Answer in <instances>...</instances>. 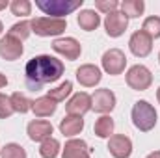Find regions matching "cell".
I'll return each instance as SVG.
<instances>
[{
    "label": "cell",
    "instance_id": "6da1fadb",
    "mask_svg": "<svg viewBox=\"0 0 160 158\" xmlns=\"http://www.w3.org/2000/svg\"><path fill=\"white\" fill-rule=\"evenodd\" d=\"M63 62L48 56V54H39L34 56L26 67H24V77H26V86L32 91H39L43 84H52L62 78L63 75Z\"/></svg>",
    "mask_w": 160,
    "mask_h": 158
},
{
    "label": "cell",
    "instance_id": "7a4b0ae2",
    "mask_svg": "<svg viewBox=\"0 0 160 158\" xmlns=\"http://www.w3.org/2000/svg\"><path fill=\"white\" fill-rule=\"evenodd\" d=\"M130 117H132V123H134V126L138 130L149 132L157 125V110H155V106L149 101H138L132 106Z\"/></svg>",
    "mask_w": 160,
    "mask_h": 158
},
{
    "label": "cell",
    "instance_id": "3957f363",
    "mask_svg": "<svg viewBox=\"0 0 160 158\" xmlns=\"http://www.w3.org/2000/svg\"><path fill=\"white\" fill-rule=\"evenodd\" d=\"M84 0H36V6L48 17L63 19L65 15L82 7Z\"/></svg>",
    "mask_w": 160,
    "mask_h": 158
},
{
    "label": "cell",
    "instance_id": "277c9868",
    "mask_svg": "<svg viewBox=\"0 0 160 158\" xmlns=\"http://www.w3.org/2000/svg\"><path fill=\"white\" fill-rule=\"evenodd\" d=\"M32 32L39 37H54L65 32L67 21L65 19H54V17H36L30 21Z\"/></svg>",
    "mask_w": 160,
    "mask_h": 158
},
{
    "label": "cell",
    "instance_id": "5b68a950",
    "mask_svg": "<svg viewBox=\"0 0 160 158\" xmlns=\"http://www.w3.org/2000/svg\"><path fill=\"white\" fill-rule=\"evenodd\" d=\"M125 80H127V86L130 89H134V91H145L153 84V75H151V71L145 65H140L138 63V65H132L127 71Z\"/></svg>",
    "mask_w": 160,
    "mask_h": 158
},
{
    "label": "cell",
    "instance_id": "8992f818",
    "mask_svg": "<svg viewBox=\"0 0 160 158\" xmlns=\"http://www.w3.org/2000/svg\"><path fill=\"white\" fill-rule=\"evenodd\" d=\"M101 63H102V69L108 75L118 77V75H121L125 71V67H127V56H125V52L119 50V48H110V50H106L102 54Z\"/></svg>",
    "mask_w": 160,
    "mask_h": 158
},
{
    "label": "cell",
    "instance_id": "52a82bcc",
    "mask_svg": "<svg viewBox=\"0 0 160 158\" xmlns=\"http://www.w3.org/2000/svg\"><path fill=\"white\" fill-rule=\"evenodd\" d=\"M116 108V95L112 89L108 87H101L95 89V93L91 95V110H95L97 114H108Z\"/></svg>",
    "mask_w": 160,
    "mask_h": 158
},
{
    "label": "cell",
    "instance_id": "ba28073f",
    "mask_svg": "<svg viewBox=\"0 0 160 158\" xmlns=\"http://www.w3.org/2000/svg\"><path fill=\"white\" fill-rule=\"evenodd\" d=\"M52 50L58 52L60 56H63L69 62L78 60L80 54H82V47L75 37H58V39H54L52 41Z\"/></svg>",
    "mask_w": 160,
    "mask_h": 158
},
{
    "label": "cell",
    "instance_id": "9c48e42d",
    "mask_svg": "<svg viewBox=\"0 0 160 158\" xmlns=\"http://www.w3.org/2000/svg\"><path fill=\"white\" fill-rule=\"evenodd\" d=\"M128 48H130V52H132L136 58H145V56H149L151 50H153V39H151L145 32L138 30V32H134V34L130 36V39H128Z\"/></svg>",
    "mask_w": 160,
    "mask_h": 158
},
{
    "label": "cell",
    "instance_id": "30bf717a",
    "mask_svg": "<svg viewBox=\"0 0 160 158\" xmlns=\"http://www.w3.org/2000/svg\"><path fill=\"white\" fill-rule=\"evenodd\" d=\"M108 151L114 158H128L132 155V140L125 134H114L108 138Z\"/></svg>",
    "mask_w": 160,
    "mask_h": 158
},
{
    "label": "cell",
    "instance_id": "8fae6325",
    "mask_svg": "<svg viewBox=\"0 0 160 158\" xmlns=\"http://www.w3.org/2000/svg\"><path fill=\"white\" fill-rule=\"evenodd\" d=\"M24 52V47H22V41L15 39L13 36H4L0 39V56L6 60V62H15L22 56Z\"/></svg>",
    "mask_w": 160,
    "mask_h": 158
},
{
    "label": "cell",
    "instance_id": "7c38bea8",
    "mask_svg": "<svg viewBox=\"0 0 160 158\" xmlns=\"http://www.w3.org/2000/svg\"><path fill=\"white\" fill-rule=\"evenodd\" d=\"M65 110H67V116H78V117H82L84 114H88L91 110V95H88L84 91L75 93L67 101Z\"/></svg>",
    "mask_w": 160,
    "mask_h": 158
},
{
    "label": "cell",
    "instance_id": "4fadbf2b",
    "mask_svg": "<svg viewBox=\"0 0 160 158\" xmlns=\"http://www.w3.org/2000/svg\"><path fill=\"white\" fill-rule=\"evenodd\" d=\"M52 132H54V126L50 125V121H45V119H34L26 126V134L32 141H45L52 138Z\"/></svg>",
    "mask_w": 160,
    "mask_h": 158
},
{
    "label": "cell",
    "instance_id": "5bb4252c",
    "mask_svg": "<svg viewBox=\"0 0 160 158\" xmlns=\"http://www.w3.org/2000/svg\"><path fill=\"white\" fill-rule=\"evenodd\" d=\"M128 26V19L121 13V11H114V13H108L104 17V30L110 37H119L125 34Z\"/></svg>",
    "mask_w": 160,
    "mask_h": 158
},
{
    "label": "cell",
    "instance_id": "9a60e30c",
    "mask_svg": "<svg viewBox=\"0 0 160 158\" xmlns=\"http://www.w3.org/2000/svg\"><path fill=\"white\" fill-rule=\"evenodd\" d=\"M75 75H77V80H78L84 87H95V86L101 82V78H102L101 69H99L97 65H93V63H84V65H80Z\"/></svg>",
    "mask_w": 160,
    "mask_h": 158
},
{
    "label": "cell",
    "instance_id": "2e32d148",
    "mask_svg": "<svg viewBox=\"0 0 160 158\" xmlns=\"http://www.w3.org/2000/svg\"><path fill=\"white\" fill-rule=\"evenodd\" d=\"M62 158H91V155L84 140H69L62 151Z\"/></svg>",
    "mask_w": 160,
    "mask_h": 158
},
{
    "label": "cell",
    "instance_id": "e0dca14e",
    "mask_svg": "<svg viewBox=\"0 0 160 158\" xmlns=\"http://www.w3.org/2000/svg\"><path fill=\"white\" fill-rule=\"evenodd\" d=\"M56 108H58V102H56L54 99H50L48 95L32 101V112H34L38 117H50V116H54Z\"/></svg>",
    "mask_w": 160,
    "mask_h": 158
},
{
    "label": "cell",
    "instance_id": "ac0fdd59",
    "mask_svg": "<svg viewBox=\"0 0 160 158\" xmlns=\"http://www.w3.org/2000/svg\"><path fill=\"white\" fill-rule=\"evenodd\" d=\"M84 130V119L78 116H65L60 121V132L67 138H73Z\"/></svg>",
    "mask_w": 160,
    "mask_h": 158
},
{
    "label": "cell",
    "instance_id": "d6986e66",
    "mask_svg": "<svg viewBox=\"0 0 160 158\" xmlns=\"http://www.w3.org/2000/svg\"><path fill=\"white\" fill-rule=\"evenodd\" d=\"M77 22H78V26L82 30L93 32V30H97L99 24H101V15H99L95 9H82L78 13V17H77Z\"/></svg>",
    "mask_w": 160,
    "mask_h": 158
},
{
    "label": "cell",
    "instance_id": "ffe728a7",
    "mask_svg": "<svg viewBox=\"0 0 160 158\" xmlns=\"http://www.w3.org/2000/svg\"><path fill=\"white\" fill-rule=\"evenodd\" d=\"M119 7H121V13L127 19H138L145 9V2L143 0H123L119 4Z\"/></svg>",
    "mask_w": 160,
    "mask_h": 158
},
{
    "label": "cell",
    "instance_id": "44dd1931",
    "mask_svg": "<svg viewBox=\"0 0 160 158\" xmlns=\"http://www.w3.org/2000/svg\"><path fill=\"white\" fill-rule=\"evenodd\" d=\"M114 128H116V123H114V119L110 116L99 117L95 121V126H93L95 136H99V138H112L114 136Z\"/></svg>",
    "mask_w": 160,
    "mask_h": 158
},
{
    "label": "cell",
    "instance_id": "7402d4cb",
    "mask_svg": "<svg viewBox=\"0 0 160 158\" xmlns=\"http://www.w3.org/2000/svg\"><path fill=\"white\" fill-rule=\"evenodd\" d=\"M71 91H73V82L71 80H65V82H62L58 87H54V89H48V97L50 99H54L56 102H62V101H65L69 95H71Z\"/></svg>",
    "mask_w": 160,
    "mask_h": 158
},
{
    "label": "cell",
    "instance_id": "603a6c76",
    "mask_svg": "<svg viewBox=\"0 0 160 158\" xmlns=\"http://www.w3.org/2000/svg\"><path fill=\"white\" fill-rule=\"evenodd\" d=\"M9 99H11V104H13V110H15V112H19V114H26V112L32 110V101H30L24 93L17 91V93H13Z\"/></svg>",
    "mask_w": 160,
    "mask_h": 158
},
{
    "label": "cell",
    "instance_id": "cb8c5ba5",
    "mask_svg": "<svg viewBox=\"0 0 160 158\" xmlns=\"http://www.w3.org/2000/svg\"><path fill=\"white\" fill-rule=\"evenodd\" d=\"M39 155L41 158H56L60 155V141L56 138H48V140L41 141Z\"/></svg>",
    "mask_w": 160,
    "mask_h": 158
},
{
    "label": "cell",
    "instance_id": "d4e9b609",
    "mask_svg": "<svg viewBox=\"0 0 160 158\" xmlns=\"http://www.w3.org/2000/svg\"><path fill=\"white\" fill-rule=\"evenodd\" d=\"M142 32H145L151 39H158L160 37V17L157 15H151L143 21L142 24Z\"/></svg>",
    "mask_w": 160,
    "mask_h": 158
},
{
    "label": "cell",
    "instance_id": "484cf974",
    "mask_svg": "<svg viewBox=\"0 0 160 158\" xmlns=\"http://www.w3.org/2000/svg\"><path fill=\"white\" fill-rule=\"evenodd\" d=\"M8 34H9V36H13L15 39H19V41L28 39V36L32 34L30 21H21V22H15V24L9 28V32H8Z\"/></svg>",
    "mask_w": 160,
    "mask_h": 158
},
{
    "label": "cell",
    "instance_id": "4316f807",
    "mask_svg": "<svg viewBox=\"0 0 160 158\" xmlns=\"http://www.w3.org/2000/svg\"><path fill=\"white\" fill-rule=\"evenodd\" d=\"M0 158H26V151L19 143H6L0 149Z\"/></svg>",
    "mask_w": 160,
    "mask_h": 158
},
{
    "label": "cell",
    "instance_id": "83f0119b",
    "mask_svg": "<svg viewBox=\"0 0 160 158\" xmlns=\"http://www.w3.org/2000/svg\"><path fill=\"white\" fill-rule=\"evenodd\" d=\"M9 9L17 17H26L32 13V2L30 0H13L9 4Z\"/></svg>",
    "mask_w": 160,
    "mask_h": 158
},
{
    "label": "cell",
    "instance_id": "f1b7e54d",
    "mask_svg": "<svg viewBox=\"0 0 160 158\" xmlns=\"http://www.w3.org/2000/svg\"><path fill=\"white\" fill-rule=\"evenodd\" d=\"M119 7V2L118 0H95V11H101V13H114L118 11Z\"/></svg>",
    "mask_w": 160,
    "mask_h": 158
},
{
    "label": "cell",
    "instance_id": "f546056e",
    "mask_svg": "<svg viewBox=\"0 0 160 158\" xmlns=\"http://www.w3.org/2000/svg\"><path fill=\"white\" fill-rule=\"evenodd\" d=\"M13 104H11V99L8 95H2L0 93V119L11 117L13 116Z\"/></svg>",
    "mask_w": 160,
    "mask_h": 158
},
{
    "label": "cell",
    "instance_id": "4dcf8cb0",
    "mask_svg": "<svg viewBox=\"0 0 160 158\" xmlns=\"http://www.w3.org/2000/svg\"><path fill=\"white\" fill-rule=\"evenodd\" d=\"M6 86H8V77L0 73V89H2V87H6Z\"/></svg>",
    "mask_w": 160,
    "mask_h": 158
},
{
    "label": "cell",
    "instance_id": "1f68e13d",
    "mask_svg": "<svg viewBox=\"0 0 160 158\" xmlns=\"http://www.w3.org/2000/svg\"><path fill=\"white\" fill-rule=\"evenodd\" d=\"M145 158H160V151H153V153H149Z\"/></svg>",
    "mask_w": 160,
    "mask_h": 158
},
{
    "label": "cell",
    "instance_id": "d6a6232c",
    "mask_svg": "<svg viewBox=\"0 0 160 158\" xmlns=\"http://www.w3.org/2000/svg\"><path fill=\"white\" fill-rule=\"evenodd\" d=\"M8 6H9V4H8V0H2V2H0V11H2V9H6Z\"/></svg>",
    "mask_w": 160,
    "mask_h": 158
},
{
    "label": "cell",
    "instance_id": "836d02e7",
    "mask_svg": "<svg viewBox=\"0 0 160 158\" xmlns=\"http://www.w3.org/2000/svg\"><path fill=\"white\" fill-rule=\"evenodd\" d=\"M157 99H158V102H160V87H158V91H157Z\"/></svg>",
    "mask_w": 160,
    "mask_h": 158
},
{
    "label": "cell",
    "instance_id": "e575fe53",
    "mask_svg": "<svg viewBox=\"0 0 160 158\" xmlns=\"http://www.w3.org/2000/svg\"><path fill=\"white\" fill-rule=\"evenodd\" d=\"M2 30H4V26H2V21H0V34H2Z\"/></svg>",
    "mask_w": 160,
    "mask_h": 158
},
{
    "label": "cell",
    "instance_id": "d590c367",
    "mask_svg": "<svg viewBox=\"0 0 160 158\" xmlns=\"http://www.w3.org/2000/svg\"><path fill=\"white\" fill-rule=\"evenodd\" d=\"M158 62H160V52H158Z\"/></svg>",
    "mask_w": 160,
    "mask_h": 158
}]
</instances>
